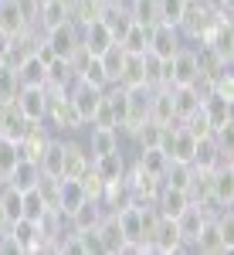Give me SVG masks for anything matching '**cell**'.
<instances>
[{
  "label": "cell",
  "mask_w": 234,
  "mask_h": 255,
  "mask_svg": "<svg viewBox=\"0 0 234 255\" xmlns=\"http://www.w3.org/2000/svg\"><path fill=\"white\" fill-rule=\"evenodd\" d=\"M7 235L14 238L17 252H41V228H38V221H31V218H17V221H10Z\"/></svg>",
  "instance_id": "7c38bea8"
},
{
  "label": "cell",
  "mask_w": 234,
  "mask_h": 255,
  "mask_svg": "<svg viewBox=\"0 0 234 255\" xmlns=\"http://www.w3.org/2000/svg\"><path fill=\"white\" fill-rule=\"evenodd\" d=\"M72 82H75V72H72V61L68 58H51L48 61V85L68 89Z\"/></svg>",
  "instance_id": "836d02e7"
},
{
  "label": "cell",
  "mask_w": 234,
  "mask_h": 255,
  "mask_svg": "<svg viewBox=\"0 0 234 255\" xmlns=\"http://www.w3.org/2000/svg\"><path fill=\"white\" fill-rule=\"evenodd\" d=\"M180 126H183L194 139H204V136H211V133H214V129H211V119H207V113H204L200 106H197L187 119H180Z\"/></svg>",
  "instance_id": "d590c367"
},
{
  "label": "cell",
  "mask_w": 234,
  "mask_h": 255,
  "mask_svg": "<svg viewBox=\"0 0 234 255\" xmlns=\"http://www.w3.org/2000/svg\"><path fill=\"white\" fill-rule=\"evenodd\" d=\"M65 139V160H61V177H81L88 167H92V157H88V146L78 143L72 136H61Z\"/></svg>",
  "instance_id": "52a82bcc"
},
{
  "label": "cell",
  "mask_w": 234,
  "mask_h": 255,
  "mask_svg": "<svg viewBox=\"0 0 234 255\" xmlns=\"http://www.w3.org/2000/svg\"><path fill=\"white\" fill-rule=\"evenodd\" d=\"M170 96H173V116L176 123L187 119L200 106V89L197 85H170Z\"/></svg>",
  "instance_id": "cb8c5ba5"
},
{
  "label": "cell",
  "mask_w": 234,
  "mask_h": 255,
  "mask_svg": "<svg viewBox=\"0 0 234 255\" xmlns=\"http://www.w3.org/2000/svg\"><path fill=\"white\" fill-rule=\"evenodd\" d=\"M136 163L143 167V170L163 177V174H166V167H170V157H166L159 146H146V150H139V153H136Z\"/></svg>",
  "instance_id": "1f68e13d"
},
{
  "label": "cell",
  "mask_w": 234,
  "mask_h": 255,
  "mask_svg": "<svg viewBox=\"0 0 234 255\" xmlns=\"http://www.w3.org/2000/svg\"><path fill=\"white\" fill-rule=\"evenodd\" d=\"M122 58H126V51L119 48V41L109 48V51H102L98 55V61H102V68H105V79H109V85H116L119 79V68H122Z\"/></svg>",
  "instance_id": "8d00e7d4"
},
{
  "label": "cell",
  "mask_w": 234,
  "mask_h": 255,
  "mask_svg": "<svg viewBox=\"0 0 234 255\" xmlns=\"http://www.w3.org/2000/svg\"><path fill=\"white\" fill-rule=\"evenodd\" d=\"M41 38L48 41V48H51L58 58H68V55L75 51L78 44H81V31H78L72 20H61V24H55L51 31H44Z\"/></svg>",
  "instance_id": "3957f363"
},
{
  "label": "cell",
  "mask_w": 234,
  "mask_h": 255,
  "mask_svg": "<svg viewBox=\"0 0 234 255\" xmlns=\"http://www.w3.org/2000/svg\"><path fill=\"white\" fill-rule=\"evenodd\" d=\"M0 184H3V180H0Z\"/></svg>",
  "instance_id": "bcb514c9"
},
{
  "label": "cell",
  "mask_w": 234,
  "mask_h": 255,
  "mask_svg": "<svg viewBox=\"0 0 234 255\" xmlns=\"http://www.w3.org/2000/svg\"><path fill=\"white\" fill-rule=\"evenodd\" d=\"M150 119H153V123H159V126H170V123H176L170 85H156V89H150Z\"/></svg>",
  "instance_id": "9a60e30c"
},
{
  "label": "cell",
  "mask_w": 234,
  "mask_h": 255,
  "mask_svg": "<svg viewBox=\"0 0 234 255\" xmlns=\"http://www.w3.org/2000/svg\"><path fill=\"white\" fill-rule=\"evenodd\" d=\"M51 204L41 197L38 187H31V191H20V211H24V218H31V221H38L44 211H48Z\"/></svg>",
  "instance_id": "e575fe53"
},
{
  "label": "cell",
  "mask_w": 234,
  "mask_h": 255,
  "mask_svg": "<svg viewBox=\"0 0 234 255\" xmlns=\"http://www.w3.org/2000/svg\"><path fill=\"white\" fill-rule=\"evenodd\" d=\"M17 160H20L17 143H14V139H7V136H0V180H7V177H10V170L17 167Z\"/></svg>",
  "instance_id": "74e56055"
},
{
  "label": "cell",
  "mask_w": 234,
  "mask_h": 255,
  "mask_svg": "<svg viewBox=\"0 0 234 255\" xmlns=\"http://www.w3.org/2000/svg\"><path fill=\"white\" fill-rule=\"evenodd\" d=\"M139 208H143V204H126V208L112 211L116 221H119V228H122V235H126V242H129L126 252H143V221H139Z\"/></svg>",
  "instance_id": "8992f818"
},
{
  "label": "cell",
  "mask_w": 234,
  "mask_h": 255,
  "mask_svg": "<svg viewBox=\"0 0 234 255\" xmlns=\"http://www.w3.org/2000/svg\"><path fill=\"white\" fill-rule=\"evenodd\" d=\"M17 109L24 113V119L31 123H44V106H48V96H44V85H20L17 92Z\"/></svg>",
  "instance_id": "30bf717a"
},
{
  "label": "cell",
  "mask_w": 234,
  "mask_h": 255,
  "mask_svg": "<svg viewBox=\"0 0 234 255\" xmlns=\"http://www.w3.org/2000/svg\"><path fill=\"white\" fill-rule=\"evenodd\" d=\"M81 201H85V191H81V184H78L75 177H58V194H55V208H58L61 215L75 211Z\"/></svg>",
  "instance_id": "603a6c76"
},
{
  "label": "cell",
  "mask_w": 234,
  "mask_h": 255,
  "mask_svg": "<svg viewBox=\"0 0 234 255\" xmlns=\"http://www.w3.org/2000/svg\"><path fill=\"white\" fill-rule=\"evenodd\" d=\"M187 3H190V0H159V20L176 27L180 17H183V10H187Z\"/></svg>",
  "instance_id": "b9f144b4"
},
{
  "label": "cell",
  "mask_w": 234,
  "mask_h": 255,
  "mask_svg": "<svg viewBox=\"0 0 234 255\" xmlns=\"http://www.w3.org/2000/svg\"><path fill=\"white\" fill-rule=\"evenodd\" d=\"M92 129V136H88V157L95 160L102 157V153H116V150H122V139H119L116 129H109V126H88Z\"/></svg>",
  "instance_id": "d6986e66"
},
{
  "label": "cell",
  "mask_w": 234,
  "mask_h": 255,
  "mask_svg": "<svg viewBox=\"0 0 234 255\" xmlns=\"http://www.w3.org/2000/svg\"><path fill=\"white\" fill-rule=\"evenodd\" d=\"M102 10H105V0H72L68 3V20L81 31L85 24L102 17Z\"/></svg>",
  "instance_id": "d4e9b609"
},
{
  "label": "cell",
  "mask_w": 234,
  "mask_h": 255,
  "mask_svg": "<svg viewBox=\"0 0 234 255\" xmlns=\"http://www.w3.org/2000/svg\"><path fill=\"white\" fill-rule=\"evenodd\" d=\"M231 102H234V99L221 96V92H214V89L200 96V109L207 113V119H211V129L224 126V123H231Z\"/></svg>",
  "instance_id": "2e32d148"
},
{
  "label": "cell",
  "mask_w": 234,
  "mask_h": 255,
  "mask_svg": "<svg viewBox=\"0 0 234 255\" xmlns=\"http://www.w3.org/2000/svg\"><path fill=\"white\" fill-rule=\"evenodd\" d=\"M14 68H17L20 85H48V65H44L38 55H27V58H20Z\"/></svg>",
  "instance_id": "83f0119b"
},
{
  "label": "cell",
  "mask_w": 234,
  "mask_h": 255,
  "mask_svg": "<svg viewBox=\"0 0 234 255\" xmlns=\"http://www.w3.org/2000/svg\"><path fill=\"white\" fill-rule=\"evenodd\" d=\"M190 249L200 252V255H224V252H231V245L224 242V235H221V228H217L214 218H207V221L200 225V232H197V238H194Z\"/></svg>",
  "instance_id": "9c48e42d"
},
{
  "label": "cell",
  "mask_w": 234,
  "mask_h": 255,
  "mask_svg": "<svg viewBox=\"0 0 234 255\" xmlns=\"http://www.w3.org/2000/svg\"><path fill=\"white\" fill-rule=\"evenodd\" d=\"M0 136H3V133H0Z\"/></svg>",
  "instance_id": "7dc6e473"
},
{
  "label": "cell",
  "mask_w": 234,
  "mask_h": 255,
  "mask_svg": "<svg viewBox=\"0 0 234 255\" xmlns=\"http://www.w3.org/2000/svg\"><path fill=\"white\" fill-rule=\"evenodd\" d=\"M200 3H204V7H207V10H231V0H200Z\"/></svg>",
  "instance_id": "7bdbcfd3"
},
{
  "label": "cell",
  "mask_w": 234,
  "mask_h": 255,
  "mask_svg": "<svg viewBox=\"0 0 234 255\" xmlns=\"http://www.w3.org/2000/svg\"><path fill=\"white\" fill-rule=\"evenodd\" d=\"M10 228V218H7V211H3V201H0V232H7Z\"/></svg>",
  "instance_id": "f6af8a7d"
},
{
  "label": "cell",
  "mask_w": 234,
  "mask_h": 255,
  "mask_svg": "<svg viewBox=\"0 0 234 255\" xmlns=\"http://www.w3.org/2000/svg\"><path fill=\"white\" fill-rule=\"evenodd\" d=\"M197 79H200L197 51L190 44H180L173 51V58L163 61V85H194Z\"/></svg>",
  "instance_id": "6da1fadb"
},
{
  "label": "cell",
  "mask_w": 234,
  "mask_h": 255,
  "mask_svg": "<svg viewBox=\"0 0 234 255\" xmlns=\"http://www.w3.org/2000/svg\"><path fill=\"white\" fill-rule=\"evenodd\" d=\"M7 51H10V34L0 31V61H7Z\"/></svg>",
  "instance_id": "ee69618b"
},
{
  "label": "cell",
  "mask_w": 234,
  "mask_h": 255,
  "mask_svg": "<svg viewBox=\"0 0 234 255\" xmlns=\"http://www.w3.org/2000/svg\"><path fill=\"white\" fill-rule=\"evenodd\" d=\"M207 218H211V211H207V204H194V201H190V204H187V208H183V211H180V215L173 218V225H176V235H180V242H183L187 249L194 245L197 232H200V225H204Z\"/></svg>",
  "instance_id": "277c9868"
},
{
  "label": "cell",
  "mask_w": 234,
  "mask_h": 255,
  "mask_svg": "<svg viewBox=\"0 0 234 255\" xmlns=\"http://www.w3.org/2000/svg\"><path fill=\"white\" fill-rule=\"evenodd\" d=\"M31 27V20L24 14V7H20V0H0V31L3 34H20V31H27Z\"/></svg>",
  "instance_id": "ac0fdd59"
},
{
  "label": "cell",
  "mask_w": 234,
  "mask_h": 255,
  "mask_svg": "<svg viewBox=\"0 0 234 255\" xmlns=\"http://www.w3.org/2000/svg\"><path fill=\"white\" fill-rule=\"evenodd\" d=\"M183 249H187V245H183L180 235H176L173 218H163V215H159V225H156V235H153V252L170 255V252H183Z\"/></svg>",
  "instance_id": "44dd1931"
},
{
  "label": "cell",
  "mask_w": 234,
  "mask_h": 255,
  "mask_svg": "<svg viewBox=\"0 0 234 255\" xmlns=\"http://www.w3.org/2000/svg\"><path fill=\"white\" fill-rule=\"evenodd\" d=\"M61 160H65V139L61 136H48L44 150L38 157V167L44 177H61Z\"/></svg>",
  "instance_id": "7402d4cb"
},
{
  "label": "cell",
  "mask_w": 234,
  "mask_h": 255,
  "mask_svg": "<svg viewBox=\"0 0 234 255\" xmlns=\"http://www.w3.org/2000/svg\"><path fill=\"white\" fill-rule=\"evenodd\" d=\"M187 204H190V194H187V191H180V187H170V184H163V187H159V194H156V201H153V208L163 218H176Z\"/></svg>",
  "instance_id": "e0dca14e"
},
{
  "label": "cell",
  "mask_w": 234,
  "mask_h": 255,
  "mask_svg": "<svg viewBox=\"0 0 234 255\" xmlns=\"http://www.w3.org/2000/svg\"><path fill=\"white\" fill-rule=\"evenodd\" d=\"M180 44H183V38H180V31H176L173 24H163L159 20V24L150 27V51H153L156 58H163V61L173 58V51Z\"/></svg>",
  "instance_id": "5b68a950"
},
{
  "label": "cell",
  "mask_w": 234,
  "mask_h": 255,
  "mask_svg": "<svg viewBox=\"0 0 234 255\" xmlns=\"http://www.w3.org/2000/svg\"><path fill=\"white\" fill-rule=\"evenodd\" d=\"M119 48H122L126 55H146V51H150V27L129 24V31L119 38Z\"/></svg>",
  "instance_id": "4dcf8cb0"
},
{
  "label": "cell",
  "mask_w": 234,
  "mask_h": 255,
  "mask_svg": "<svg viewBox=\"0 0 234 255\" xmlns=\"http://www.w3.org/2000/svg\"><path fill=\"white\" fill-rule=\"evenodd\" d=\"M119 89H136V85H146V68H143V55H126L122 58V68H119Z\"/></svg>",
  "instance_id": "4316f807"
},
{
  "label": "cell",
  "mask_w": 234,
  "mask_h": 255,
  "mask_svg": "<svg viewBox=\"0 0 234 255\" xmlns=\"http://www.w3.org/2000/svg\"><path fill=\"white\" fill-rule=\"evenodd\" d=\"M159 133H163V126H159V123H153V119H146V123H143V126H139L129 139L136 143L139 150H146V146H159Z\"/></svg>",
  "instance_id": "f35d334b"
},
{
  "label": "cell",
  "mask_w": 234,
  "mask_h": 255,
  "mask_svg": "<svg viewBox=\"0 0 234 255\" xmlns=\"http://www.w3.org/2000/svg\"><path fill=\"white\" fill-rule=\"evenodd\" d=\"M27 123H31V119H24V113L17 109V102H0V133L7 139L17 143V139L24 136V129H27Z\"/></svg>",
  "instance_id": "ffe728a7"
},
{
  "label": "cell",
  "mask_w": 234,
  "mask_h": 255,
  "mask_svg": "<svg viewBox=\"0 0 234 255\" xmlns=\"http://www.w3.org/2000/svg\"><path fill=\"white\" fill-rule=\"evenodd\" d=\"M105 215V208H102V201H81L75 211H68V228L72 232H88V228H95L98 221Z\"/></svg>",
  "instance_id": "5bb4252c"
},
{
  "label": "cell",
  "mask_w": 234,
  "mask_h": 255,
  "mask_svg": "<svg viewBox=\"0 0 234 255\" xmlns=\"http://www.w3.org/2000/svg\"><path fill=\"white\" fill-rule=\"evenodd\" d=\"M78 79L88 82V85H95V89H109V79H105V68H102V61L92 55V58L85 61V68L78 72Z\"/></svg>",
  "instance_id": "ab89813d"
},
{
  "label": "cell",
  "mask_w": 234,
  "mask_h": 255,
  "mask_svg": "<svg viewBox=\"0 0 234 255\" xmlns=\"http://www.w3.org/2000/svg\"><path fill=\"white\" fill-rule=\"evenodd\" d=\"M20 92V79H17V68L10 61H0V102H14Z\"/></svg>",
  "instance_id": "d6a6232c"
},
{
  "label": "cell",
  "mask_w": 234,
  "mask_h": 255,
  "mask_svg": "<svg viewBox=\"0 0 234 255\" xmlns=\"http://www.w3.org/2000/svg\"><path fill=\"white\" fill-rule=\"evenodd\" d=\"M211 27H214V10H207L200 0H190L187 10H183V17H180V24H176L180 38L183 41H197V44L207 38Z\"/></svg>",
  "instance_id": "7a4b0ae2"
},
{
  "label": "cell",
  "mask_w": 234,
  "mask_h": 255,
  "mask_svg": "<svg viewBox=\"0 0 234 255\" xmlns=\"http://www.w3.org/2000/svg\"><path fill=\"white\" fill-rule=\"evenodd\" d=\"M126 10L133 24H143V27L159 24V0H126Z\"/></svg>",
  "instance_id": "f546056e"
},
{
  "label": "cell",
  "mask_w": 234,
  "mask_h": 255,
  "mask_svg": "<svg viewBox=\"0 0 234 255\" xmlns=\"http://www.w3.org/2000/svg\"><path fill=\"white\" fill-rule=\"evenodd\" d=\"M78 184H81V191H85V197H88V201H102V194H105V180H102L92 167L78 177Z\"/></svg>",
  "instance_id": "60d3db41"
},
{
  "label": "cell",
  "mask_w": 234,
  "mask_h": 255,
  "mask_svg": "<svg viewBox=\"0 0 234 255\" xmlns=\"http://www.w3.org/2000/svg\"><path fill=\"white\" fill-rule=\"evenodd\" d=\"M211 204L214 208H234V167H214V184H211Z\"/></svg>",
  "instance_id": "4fadbf2b"
},
{
  "label": "cell",
  "mask_w": 234,
  "mask_h": 255,
  "mask_svg": "<svg viewBox=\"0 0 234 255\" xmlns=\"http://www.w3.org/2000/svg\"><path fill=\"white\" fill-rule=\"evenodd\" d=\"M92 170H95L105 184H109V180H119V177H126V157H122V150L95 157V160H92Z\"/></svg>",
  "instance_id": "f1b7e54d"
},
{
  "label": "cell",
  "mask_w": 234,
  "mask_h": 255,
  "mask_svg": "<svg viewBox=\"0 0 234 255\" xmlns=\"http://www.w3.org/2000/svg\"><path fill=\"white\" fill-rule=\"evenodd\" d=\"M81 44H85V51L88 55H102V51H109L112 44H116V34L109 31V24L98 17V20H92V24H85L81 27Z\"/></svg>",
  "instance_id": "8fae6325"
},
{
  "label": "cell",
  "mask_w": 234,
  "mask_h": 255,
  "mask_svg": "<svg viewBox=\"0 0 234 255\" xmlns=\"http://www.w3.org/2000/svg\"><path fill=\"white\" fill-rule=\"evenodd\" d=\"M41 180V167L34 160H17V167L10 170V177L3 180V184H10L14 191H31V187H38Z\"/></svg>",
  "instance_id": "484cf974"
},
{
  "label": "cell",
  "mask_w": 234,
  "mask_h": 255,
  "mask_svg": "<svg viewBox=\"0 0 234 255\" xmlns=\"http://www.w3.org/2000/svg\"><path fill=\"white\" fill-rule=\"evenodd\" d=\"M98 232V242H102V255H119L129 249V242H126V235H122V228H119V221L112 211H105L102 215V221L95 225Z\"/></svg>",
  "instance_id": "ba28073f"
}]
</instances>
